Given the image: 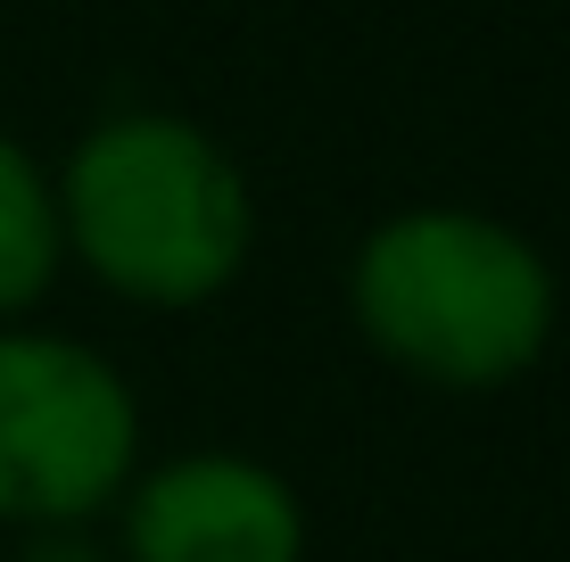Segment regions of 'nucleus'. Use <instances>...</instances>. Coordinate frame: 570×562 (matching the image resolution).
Here are the masks:
<instances>
[{
    "label": "nucleus",
    "mask_w": 570,
    "mask_h": 562,
    "mask_svg": "<svg viewBox=\"0 0 570 562\" xmlns=\"http://www.w3.org/2000/svg\"><path fill=\"white\" fill-rule=\"evenodd\" d=\"M50 183L67 265L141 315L215 306L257 257V190L183 108H108L75 132Z\"/></svg>",
    "instance_id": "nucleus-1"
},
{
    "label": "nucleus",
    "mask_w": 570,
    "mask_h": 562,
    "mask_svg": "<svg viewBox=\"0 0 570 562\" xmlns=\"http://www.w3.org/2000/svg\"><path fill=\"white\" fill-rule=\"evenodd\" d=\"M9 562H116V546L91 530H26Z\"/></svg>",
    "instance_id": "nucleus-6"
},
{
    "label": "nucleus",
    "mask_w": 570,
    "mask_h": 562,
    "mask_svg": "<svg viewBox=\"0 0 570 562\" xmlns=\"http://www.w3.org/2000/svg\"><path fill=\"white\" fill-rule=\"evenodd\" d=\"M67 274L58 183L17 132H0V323H33V306Z\"/></svg>",
    "instance_id": "nucleus-5"
},
{
    "label": "nucleus",
    "mask_w": 570,
    "mask_h": 562,
    "mask_svg": "<svg viewBox=\"0 0 570 562\" xmlns=\"http://www.w3.org/2000/svg\"><path fill=\"white\" fill-rule=\"evenodd\" d=\"M116 562H306V505L265 455L190 447L116 496Z\"/></svg>",
    "instance_id": "nucleus-4"
},
{
    "label": "nucleus",
    "mask_w": 570,
    "mask_h": 562,
    "mask_svg": "<svg viewBox=\"0 0 570 562\" xmlns=\"http://www.w3.org/2000/svg\"><path fill=\"white\" fill-rule=\"evenodd\" d=\"M141 472V390L91 339L0 323V530H91Z\"/></svg>",
    "instance_id": "nucleus-3"
},
{
    "label": "nucleus",
    "mask_w": 570,
    "mask_h": 562,
    "mask_svg": "<svg viewBox=\"0 0 570 562\" xmlns=\"http://www.w3.org/2000/svg\"><path fill=\"white\" fill-rule=\"evenodd\" d=\"M347 315L389 373L422 390H513L562 323V282L521 224L422 199L381 216L347 257Z\"/></svg>",
    "instance_id": "nucleus-2"
}]
</instances>
